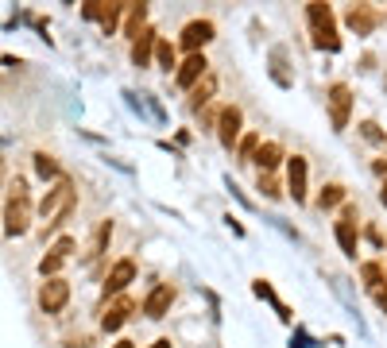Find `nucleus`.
<instances>
[{
  "instance_id": "f257e3e1",
  "label": "nucleus",
  "mask_w": 387,
  "mask_h": 348,
  "mask_svg": "<svg viewBox=\"0 0 387 348\" xmlns=\"http://www.w3.org/2000/svg\"><path fill=\"white\" fill-rule=\"evenodd\" d=\"M74 202H78V190H74V182H70V178H59L51 190H47L43 205H39V225H43L47 232L59 228L62 217L74 209Z\"/></svg>"
},
{
  "instance_id": "f03ea898",
  "label": "nucleus",
  "mask_w": 387,
  "mask_h": 348,
  "mask_svg": "<svg viewBox=\"0 0 387 348\" xmlns=\"http://www.w3.org/2000/svg\"><path fill=\"white\" fill-rule=\"evenodd\" d=\"M31 228V197H28V182L16 178L12 182V194H8L4 205V232L8 236H23Z\"/></svg>"
},
{
  "instance_id": "7ed1b4c3",
  "label": "nucleus",
  "mask_w": 387,
  "mask_h": 348,
  "mask_svg": "<svg viewBox=\"0 0 387 348\" xmlns=\"http://www.w3.org/2000/svg\"><path fill=\"white\" fill-rule=\"evenodd\" d=\"M306 20H310V31H314V47L318 51H341V35H337V20L329 12V4H306Z\"/></svg>"
},
{
  "instance_id": "20e7f679",
  "label": "nucleus",
  "mask_w": 387,
  "mask_h": 348,
  "mask_svg": "<svg viewBox=\"0 0 387 348\" xmlns=\"http://www.w3.org/2000/svg\"><path fill=\"white\" fill-rule=\"evenodd\" d=\"M325 105H329V124L333 132H345L349 128V116H352V89L345 81H333L325 93Z\"/></svg>"
},
{
  "instance_id": "39448f33",
  "label": "nucleus",
  "mask_w": 387,
  "mask_h": 348,
  "mask_svg": "<svg viewBox=\"0 0 387 348\" xmlns=\"http://www.w3.org/2000/svg\"><path fill=\"white\" fill-rule=\"evenodd\" d=\"M241 124H244V112L236 109V105H225V109L217 112V139L225 151H233L236 144H241Z\"/></svg>"
},
{
  "instance_id": "423d86ee",
  "label": "nucleus",
  "mask_w": 387,
  "mask_h": 348,
  "mask_svg": "<svg viewBox=\"0 0 387 348\" xmlns=\"http://www.w3.org/2000/svg\"><path fill=\"white\" fill-rule=\"evenodd\" d=\"M337 244H341V252L349 255V260H357V244H360V236H357V205H345L341 209V221H337Z\"/></svg>"
},
{
  "instance_id": "0eeeda50",
  "label": "nucleus",
  "mask_w": 387,
  "mask_h": 348,
  "mask_svg": "<svg viewBox=\"0 0 387 348\" xmlns=\"http://www.w3.org/2000/svg\"><path fill=\"white\" fill-rule=\"evenodd\" d=\"M70 302V283H66V279H47L43 286H39V310L43 313H59L62 306Z\"/></svg>"
},
{
  "instance_id": "6e6552de",
  "label": "nucleus",
  "mask_w": 387,
  "mask_h": 348,
  "mask_svg": "<svg viewBox=\"0 0 387 348\" xmlns=\"http://www.w3.org/2000/svg\"><path fill=\"white\" fill-rule=\"evenodd\" d=\"M205 74H209V62H205V54H190V58H186V62L175 70V86H178V89H194L197 81L205 78Z\"/></svg>"
},
{
  "instance_id": "1a4fd4ad",
  "label": "nucleus",
  "mask_w": 387,
  "mask_h": 348,
  "mask_svg": "<svg viewBox=\"0 0 387 348\" xmlns=\"http://www.w3.org/2000/svg\"><path fill=\"white\" fill-rule=\"evenodd\" d=\"M306 178H310V167L302 155H291V163H287V190H291L294 202H306Z\"/></svg>"
},
{
  "instance_id": "9d476101",
  "label": "nucleus",
  "mask_w": 387,
  "mask_h": 348,
  "mask_svg": "<svg viewBox=\"0 0 387 348\" xmlns=\"http://www.w3.org/2000/svg\"><path fill=\"white\" fill-rule=\"evenodd\" d=\"M209 39H213V23L209 20H190L183 28V39H178V43H183L190 54H202V47L209 43Z\"/></svg>"
},
{
  "instance_id": "9b49d317",
  "label": "nucleus",
  "mask_w": 387,
  "mask_h": 348,
  "mask_svg": "<svg viewBox=\"0 0 387 348\" xmlns=\"http://www.w3.org/2000/svg\"><path fill=\"white\" fill-rule=\"evenodd\" d=\"M171 302H175V286H171V283H159L151 294L144 298V313H147L151 321H159V318H167Z\"/></svg>"
},
{
  "instance_id": "f8f14e48",
  "label": "nucleus",
  "mask_w": 387,
  "mask_h": 348,
  "mask_svg": "<svg viewBox=\"0 0 387 348\" xmlns=\"http://www.w3.org/2000/svg\"><path fill=\"white\" fill-rule=\"evenodd\" d=\"M132 279H136V260H120V263H112L109 279H105V294H120V290H128Z\"/></svg>"
},
{
  "instance_id": "ddd939ff",
  "label": "nucleus",
  "mask_w": 387,
  "mask_h": 348,
  "mask_svg": "<svg viewBox=\"0 0 387 348\" xmlns=\"http://www.w3.org/2000/svg\"><path fill=\"white\" fill-rule=\"evenodd\" d=\"M155 43H159V39H155V31H151V28H144V31L136 35V43H132V62H136L139 70H144V66H151Z\"/></svg>"
},
{
  "instance_id": "4468645a",
  "label": "nucleus",
  "mask_w": 387,
  "mask_h": 348,
  "mask_svg": "<svg viewBox=\"0 0 387 348\" xmlns=\"http://www.w3.org/2000/svg\"><path fill=\"white\" fill-rule=\"evenodd\" d=\"M132 310H136V306H132V298H117V302H112L109 310H105L101 325L109 329V333H117V329H120V325H125V321L132 318Z\"/></svg>"
},
{
  "instance_id": "2eb2a0df",
  "label": "nucleus",
  "mask_w": 387,
  "mask_h": 348,
  "mask_svg": "<svg viewBox=\"0 0 387 348\" xmlns=\"http://www.w3.org/2000/svg\"><path fill=\"white\" fill-rule=\"evenodd\" d=\"M345 20H349V28L357 31V35H368V31L376 28V12H372V8H364V4L349 8V16H345Z\"/></svg>"
},
{
  "instance_id": "dca6fc26",
  "label": "nucleus",
  "mask_w": 387,
  "mask_h": 348,
  "mask_svg": "<svg viewBox=\"0 0 387 348\" xmlns=\"http://www.w3.org/2000/svg\"><path fill=\"white\" fill-rule=\"evenodd\" d=\"M252 163H256L263 174H271L279 163H283V147H279V144H260V151H256V159H252Z\"/></svg>"
},
{
  "instance_id": "f3484780",
  "label": "nucleus",
  "mask_w": 387,
  "mask_h": 348,
  "mask_svg": "<svg viewBox=\"0 0 387 348\" xmlns=\"http://www.w3.org/2000/svg\"><path fill=\"white\" fill-rule=\"evenodd\" d=\"M155 62H159V70H178V51L175 47L167 43V39H159V43H155Z\"/></svg>"
},
{
  "instance_id": "a211bd4d",
  "label": "nucleus",
  "mask_w": 387,
  "mask_h": 348,
  "mask_svg": "<svg viewBox=\"0 0 387 348\" xmlns=\"http://www.w3.org/2000/svg\"><path fill=\"white\" fill-rule=\"evenodd\" d=\"M341 202H345V186H341V182H329L322 194H318V209H337Z\"/></svg>"
},
{
  "instance_id": "6ab92c4d",
  "label": "nucleus",
  "mask_w": 387,
  "mask_h": 348,
  "mask_svg": "<svg viewBox=\"0 0 387 348\" xmlns=\"http://www.w3.org/2000/svg\"><path fill=\"white\" fill-rule=\"evenodd\" d=\"M213 89H217V78H213V74H205L202 81H197L194 86V97H190V109H202L205 101H209L213 97Z\"/></svg>"
},
{
  "instance_id": "aec40b11",
  "label": "nucleus",
  "mask_w": 387,
  "mask_h": 348,
  "mask_svg": "<svg viewBox=\"0 0 387 348\" xmlns=\"http://www.w3.org/2000/svg\"><path fill=\"white\" fill-rule=\"evenodd\" d=\"M109 240H112V221H101L97 232H93V240H89V260H93V255H101Z\"/></svg>"
},
{
  "instance_id": "412c9836",
  "label": "nucleus",
  "mask_w": 387,
  "mask_h": 348,
  "mask_svg": "<svg viewBox=\"0 0 387 348\" xmlns=\"http://www.w3.org/2000/svg\"><path fill=\"white\" fill-rule=\"evenodd\" d=\"M360 275H364L368 290H380V286L387 283V275H383V267H380V263H360Z\"/></svg>"
},
{
  "instance_id": "4be33fe9",
  "label": "nucleus",
  "mask_w": 387,
  "mask_h": 348,
  "mask_svg": "<svg viewBox=\"0 0 387 348\" xmlns=\"http://www.w3.org/2000/svg\"><path fill=\"white\" fill-rule=\"evenodd\" d=\"M256 151H260V136L252 132V136L241 139V163H252V159H256Z\"/></svg>"
},
{
  "instance_id": "5701e85b",
  "label": "nucleus",
  "mask_w": 387,
  "mask_h": 348,
  "mask_svg": "<svg viewBox=\"0 0 387 348\" xmlns=\"http://www.w3.org/2000/svg\"><path fill=\"white\" fill-rule=\"evenodd\" d=\"M35 170L43 174V178H59V163H54L51 155H35Z\"/></svg>"
},
{
  "instance_id": "b1692460",
  "label": "nucleus",
  "mask_w": 387,
  "mask_h": 348,
  "mask_svg": "<svg viewBox=\"0 0 387 348\" xmlns=\"http://www.w3.org/2000/svg\"><path fill=\"white\" fill-rule=\"evenodd\" d=\"M59 267H62V255H54V252L43 255V263H39V271H43V275H51V279H54V271H59Z\"/></svg>"
},
{
  "instance_id": "393cba45",
  "label": "nucleus",
  "mask_w": 387,
  "mask_h": 348,
  "mask_svg": "<svg viewBox=\"0 0 387 348\" xmlns=\"http://www.w3.org/2000/svg\"><path fill=\"white\" fill-rule=\"evenodd\" d=\"M260 190H263L267 197H279V194H283V190H279V182L271 178V174H260Z\"/></svg>"
},
{
  "instance_id": "a878e982",
  "label": "nucleus",
  "mask_w": 387,
  "mask_h": 348,
  "mask_svg": "<svg viewBox=\"0 0 387 348\" xmlns=\"http://www.w3.org/2000/svg\"><path fill=\"white\" fill-rule=\"evenodd\" d=\"M360 132H364V136H368V139H376V144H387V136H383V132H380V128H376V124H372V120H364V124H360Z\"/></svg>"
},
{
  "instance_id": "bb28decb",
  "label": "nucleus",
  "mask_w": 387,
  "mask_h": 348,
  "mask_svg": "<svg viewBox=\"0 0 387 348\" xmlns=\"http://www.w3.org/2000/svg\"><path fill=\"white\" fill-rule=\"evenodd\" d=\"M51 252H54V255H62V260H66V255H70V252H74V236H62V240H59V244H54V248H51Z\"/></svg>"
},
{
  "instance_id": "cd10ccee",
  "label": "nucleus",
  "mask_w": 387,
  "mask_h": 348,
  "mask_svg": "<svg viewBox=\"0 0 387 348\" xmlns=\"http://www.w3.org/2000/svg\"><path fill=\"white\" fill-rule=\"evenodd\" d=\"M376 174H383V178H387V163H383V159L376 163ZM383 190H387V186H383Z\"/></svg>"
},
{
  "instance_id": "c85d7f7f",
  "label": "nucleus",
  "mask_w": 387,
  "mask_h": 348,
  "mask_svg": "<svg viewBox=\"0 0 387 348\" xmlns=\"http://www.w3.org/2000/svg\"><path fill=\"white\" fill-rule=\"evenodd\" d=\"M147 348H171V341H155V344H147Z\"/></svg>"
},
{
  "instance_id": "c756f323",
  "label": "nucleus",
  "mask_w": 387,
  "mask_h": 348,
  "mask_svg": "<svg viewBox=\"0 0 387 348\" xmlns=\"http://www.w3.org/2000/svg\"><path fill=\"white\" fill-rule=\"evenodd\" d=\"M380 202H383V205H387V190H380Z\"/></svg>"
},
{
  "instance_id": "7c9ffc66",
  "label": "nucleus",
  "mask_w": 387,
  "mask_h": 348,
  "mask_svg": "<svg viewBox=\"0 0 387 348\" xmlns=\"http://www.w3.org/2000/svg\"><path fill=\"white\" fill-rule=\"evenodd\" d=\"M117 348H132V341H120V344H117Z\"/></svg>"
}]
</instances>
